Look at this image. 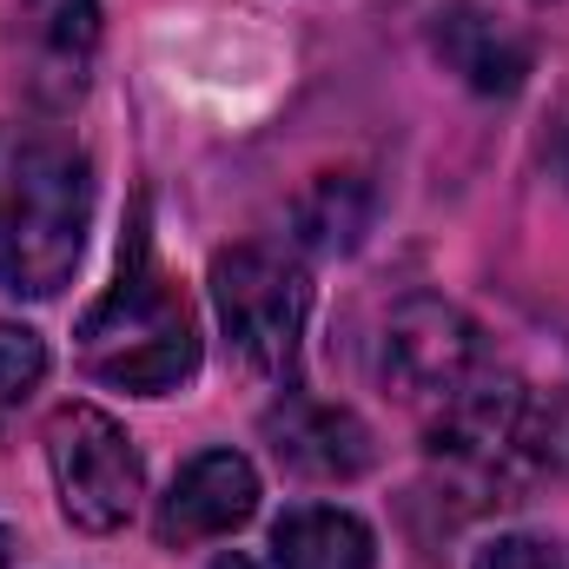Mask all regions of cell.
<instances>
[{
    "label": "cell",
    "mask_w": 569,
    "mask_h": 569,
    "mask_svg": "<svg viewBox=\"0 0 569 569\" xmlns=\"http://www.w3.org/2000/svg\"><path fill=\"white\" fill-rule=\"evenodd\" d=\"M93 166L40 127H0V291L60 298L87 252Z\"/></svg>",
    "instance_id": "cell-1"
},
{
    "label": "cell",
    "mask_w": 569,
    "mask_h": 569,
    "mask_svg": "<svg viewBox=\"0 0 569 569\" xmlns=\"http://www.w3.org/2000/svg\"><path fill=\"white\" fill-rule=\"evenodd\" d=\"M80 365H87V378H100L113 391H140V398H166V391L192 385V371H199V325H192V305L179 298V284L152 259L146 206L120 239L113 291L80 318Z\"/></svg>",
    "instance_id": "cell-2"
},
{
    "label": "cell",
    "mask_w": 569,
    "mask_h": 569,
    "mask_svg": "<svg viewBox=\"0 0 569 569\" xmlns=\"http://www.w3.org/2000/svg\"><path fill=\"white\" fill-rule=\"evenodd\" d=\"M212 305H219L232 351L252 371L284 378L298 365V338H305V311H311V279L298 259H284L272 246L219 252L212 259Z\"/></svg>",
    "instance_id": "cell-3"
},
{
    "label": "cell",
    "mask_w": 569,
    "mask_h": 569,
    "mask_svg": "<svg viewBox=\"0 0 569 569\" xmlns=\"http://www.w3.org/2000/svg\"><path fill=\"white\" fill-rule=\"evenodd\" d=\"M47 463H53L60 510H67L73 530L107 537L140 510V490H146L140 450L100 405H60L47 418Z\"/></svg>",
    "instance_id": "cell-4"
},
{
    "label": "cell",
    "mask_w": 569,
    "mask_h": 569,
    "mask_svg": "<svg viewBox=\"0 0 569 569\" xmlns=\"http://www.w3.org/2000/svg\"><path fill=\"white\" fill-rule=\"evenodd\" d=\"M483 365H490L483 331L443 298H405L378 331V378L411 411H437Z\"/></svg>",
    "instance_id": "cell-5"
},
{
    "label": "cell",
    "mask_w": 569,
    "mask_h": 569,
    "mask_svg": "<svg viewBox=\"0 0 569 569\" xmlns=\"http://www.w3.org/2000/svg\"><path fill=\"white\" fill-rule=\"evenodd\" d=\"M13 53L33 107L67 113L80 107L100 53V0H20L13 13Z\"/></svg>",
    "instance_id": "cell-6"
},
{
    "label": "cell",
    "mask_w": 569,
    "mask_h": 569,
    "mask_svg": "<svg viewBox=\"0 0 569 569\" xmlns=\"http://www.w3.org/2000/svg\"><path fill=\"white\" fill-rule=\"evenodd\" d=\"M266 443L291 477H311V483H351L378 463V437L358 411L305 398V391H284L266 411Z\"/></svg>",
    "instance_id": "cell-7"
},
{
    "label": "cell",
    "mask_w": 569,
    "mask_h": 569,
    "mask_svg": "<svg viewBox=\"0 0 569 569\" xmlns=\"http://www.w3.org/2000/svg\"><path fill=\"white\" fill-rule=\"evenodd\" d=\"M252 510H259V470L239 450H206L159 497V543L186 550V543H206V537H232Z\"/></svg>",
    "instance_id": "cell-8"
},
{
    "label": "cell",
    "mask_w": 569,
    "mask_h": 569,
    "mask_svg": "<svg viewBox=\"0 0 569 569\" xmlns=\"http://www.w3.org/2000/svg\"><path fill=\"white\" fill-rule=\"evenodd\" d=\"M430 47H437V60H443L470 93H517V87L530 80V40H523L510 20H497L490 7H477V0L437 7Z\"/></svg>",
    "instance_id": "cell-9"
},
{
    "label": "cell",
    "mask_w": 569,
    "mask_h": 569,
    "mask_svg": "<svg viewBox=\"0 0 569 569\" xmlns=\"http://www.w3.org/2000/svg\"><path fill=\"white\" fill-rule=\"evenodd\" d=\"M272 557L279 569H371V530L351 517V510H331V503H305V510H284L279 530H272Z\"/></svg>",
    "instance_id": "cell-10"
},
{
    "label": "cell",
    "mask_w": 569,
    "mask_h": 569,
    "mask_svg": "<svg viewBox=\"0 0 569 569\" xmlns=\"http://www.w3.org/2000/svg\"><path fill=\"white\" fill-rule=\"evenodd\" d=\"M365 226H371V192H365V179H351V172H325V179L298 199V239H305L311 252H351V246L365 239Z\"/></svg>",
    "instance_id": "cell-11"
},
{
    "label": "cell",
    "mask_w": 569,
    "mask_h": 569,
    "mask_svg": "<svg viewBox=\"0 0 569 569\" xmlns=\"http://www.w3.org/2000/svg\"><path fill=\"white\" fill-rule=\"evenodd\" d=\"M47 378V345L27 325H0V405H27Z\"/></svg>",
    "instance_id": "cell-12"
},
{
    "label": "cell",
    "mask_w": 569,
    "mask_h": 569,
    "mask_svg": "<svg viewBox=\"0 0 569 569\" xmlns=\"http://www.w3.org/2000/svg\"><path fill=\"white\" fill-rule=\"evenodd\" d=\"M530 457L550 463V470H569V391L557 398H530V430H523Z\"/></svg>",
    "instance_id": "cell-13"
},
{
    "label": "cell",
    "mask_w": 569,
    "mask_h": 569,
    "mask_svg": "<svg viewBox=\"0 0 569 569\" xmlns=\"http://www.w3.org/2000/svg\"><path fill=\"white\" fill-rule=\"evenodd\" d=\"M470 569H569V557L550 537H497V543L477 550Z\"/></svg>",
    "instance_id": "cell-14"
},
{
    "label": "cell",
    "mask_w": 569,
    "mask_h": 569,
    "mask_svg": "<svg viewBox=\"0 0 569 569\" xmlns=\"http://www.w3.org/2000/svg\"><path fill=\"white\" fill-rule=\"evenodd\" d=\"M557 172H563V179H569V127H563V133H557Z\"/></svg>",
    "instance_id": "cell-15"
},
{
    "label": "cell",
    "mask_w": 569,
    "mask_h": 569,
    "mask_svg": "<svg viewBox=\"0 0 569 569\" xmlns=\"http://www.w3.org/2000/svg\"><path fill=\"white\" fill-rule=\"evenodd\" d=\"M212 569H259V563H252V557H219Z\"/></svg>",
    "instance_id": "cell-16"
},
{
    "label": "cell",
    "mask_w": 569,
    "mask_h": 569,
    "mask_svg": "<svg viewBox=\"0 0 569 569\" xmlns=\"http://www.w3.org/2000/svg\"><path fill=\"white\" fill-rule=\"evenodd\" d=\"M0 569H13V537L0 530Z\"/></svg>",
    "instance_id": "cell-17"
}]
</instances>
